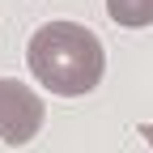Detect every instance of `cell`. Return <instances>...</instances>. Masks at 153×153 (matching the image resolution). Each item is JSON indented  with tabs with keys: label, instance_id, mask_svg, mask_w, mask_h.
<instances>
[{
	"label": "cell",
	"instance_id": "7a4b0ae2",
	"mask_svg": "<svg viewBox=\"0 0 153 153\" xmlns=\"http://www.w3.org/2000/svg\"><path fill=\"white\" fill-rule=\"evenodd\" d=\"M38 128H43V98L13 76H0V140L13 149L30 145Z\"/></svg>",
	"mask_w": 153,
	"mask_h": 153
},
{
	"label": "cell",
	"instance_id": "3957f363",
	"mask_svg": "<svg viewBox=\"0 0 153 153\" xmlns=\"http://www.w3.org/2000/svg\"><path fill=\"white\" fill-rule=\"evenodd\" d=\"M106 13H111V22H119L128 30L153 26V0H106Z\"/></svg>",
	"mask_w": 153,
	"mask_h": 153
},
{
	"label": "cell",
	"instance_id": "6da1fadb",
	"mask_svg": "<svg viewBox=\"0 0 153 153\" xmlns=\"http://www.w3.org/2000/svg\"><path fill=\"white\" fill-rule=\"evenodd\" d=\"M26 64H30V72L38 76V85H43L47 94L81 98V94L98 89L102 72H106V51H102V38L89 26L47 22L30 38Z\"/></svg>",
	"mask_w": 153,
	"mask_h": 153
},
{
	"label": "cell",
	"instance_id": "277c9868",
	"mask_svg": "<svg viewBox=\"0 0 153 153\" xmlns=\"http://www.w3.org/2000/svg\"><path fill=\"white\" fill-rule=\"evenodd\" d=\"M136 132H140V136H145V140H149V145H153V123H140V128H136Z\"/></svg>",
	"mask_w": 153,
	"mask_h": 153
}]
</instances>
